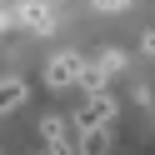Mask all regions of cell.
<instances>
[{
    "mask_svg": "<svg viewBox=\"0 0 155 155\" xmlns=\"http://www.w3.org/2000/svg\"><path fill=\"white\" fill-rule=\"evenodd\" d=\"M20 100H25V80H15V75H10V80L0 85V110H15Z\"/></svg>",
    "mask_w": 155,
    "mask_h": 155,
    "instance_id": "6",
    "label": "cell"
},
{
    "mask_svg": "<svg viewBox=\"0 0 155 155\" xmlns=\"http://www.w3.org/2000/svg\"><path fill=\"white\" fill-rule=\"evenodd\" d=\"M95 10H125V5H130V0H90Z\"/></svg>",
    "mask_w": 155,
    "mask_h": 155,
    "instance_id": "7",
    "label": "cell"
},
{
    "mask_svg": "<svg viewBox=\"0 0 155 155\" xmlns=\"http://www.w3.org/2000/svg\"><path fill=\"white\" fill-rule=\"evenodd\" d=\"M110 120H115V95H90V100L75 110V130H80V135L110 130Z\"/></svg>",
    "mask_w": 155,
    "mask_h": 155,
    "instance_id": "1",
    "label": "cell"
},
{
    "mask_svg": "<svg viewBox=\"0 0 155 155\" xmlns=\"http://www.w3.org/2000/svg\"><path fill=\"white\" fill-rule=\"evenodd\" d=\"M10 20H20L25 30H35V35H45V30H50V25H55V15H50V5H45V0H25V5H20V10L10 15Z\"/></svg>",
    "mask_w": 155,
    "mask_h": 155,
    "instance_id": "3",
    "label": "cell"
},
{
    "mask_svg": "<svg viewBox=\"0 0 155 155\" xmlns=\"http://www.w3.org/2000/svg\"><path fill=\"white\" fill-rule=\"evenodd\" d=\"M80 155H110V130H90V135H80Z\"/></svg>",
    "mask_w": 155,
    "mask_h": 155,
    "instance_id": "5",
    "label": "cell"
},
{
    "mask_svg": "<svg viewBox=\"0 0 155 155\" xmlns=\"http://www.w3.org/2000/svg\"><path fill=\"white\" fill-rule=\"evenodd\" d=\"M80 90H85V95H105V65H95V60L85 65V75H80Z\"/></svg>",
    "mask_w": 155,
    "mask_h": 155,
    "instance_id": "4",
    "label": "cell"
},
{
    "mask_svg": "<svg viewBox=\"0 0 155 155\" xmlns=\"http://www.w3.org/2000/svg\"><path fill=\"white\" fill-rule=\"evenodd\" d=\"M145 55H155V30H145Z\"/></svg>",
    "mask_w": 155,
    "mask_h": 155,
    "instance_id": "8",
    "label": "cell"
},
{
    "mask_svg": "<svg viewBox=\"0 0 155 155\" xmlns=\"http://www.w3.org/2000/svg\"><path fill=\"white\" fill-rule=\"evenodd\" d=\"M85 65L90 60H80L75 50H65V55H55L50 65H45V85L50 90H65V85H80V75H85Z\"/></svg>",
    "mask_w": 155,
    "mask_h": 155,
    "instance_id": "2",
    "label": "cell"
}]
</instances>
